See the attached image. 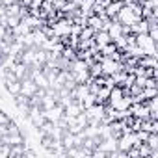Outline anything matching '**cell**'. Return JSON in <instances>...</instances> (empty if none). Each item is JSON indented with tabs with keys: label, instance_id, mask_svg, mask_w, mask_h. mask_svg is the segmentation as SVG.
Returning a JSON list of instances; mask_svg holds the SVG:
<instances>
[{
	"label": "cell",
	"instance_id": "cell-14",
	"mask_svg": "<svg viewBox=\"0 0 158 158\" xmlns=\"http://www.w3.org/2000/svg\"><path fill=\"white\" fill-rule=\"evenodd\" d=\"M117 50V47H115V43L112 41V43H108V45H104V47H101V54L102 56H108V58H112V54Z\"/></svg>",
	"mask_w": 158,
	"mask_h": 158
},
{
	"label": "cell",
	"instance_id": "cell-15",
	"mask_svg": "<svg viewBox=\"0 0 158 158\" xmlns=\"http://www.w3.org/2000/svg\"><path fill=\"white\" fill-rule=\"evenodd\" d=\"M8 26H4V24H0V39H4L6 37V34H8Z\"/></svg>",
	"mask_w": 158,
	"mask_h": 158
},
{
	"label": "cell",
	"instance_id": "cell-9",
	"mask_svg": "<svg viewBox=\"0 0 158 158\" xmlns=\"http://www.w3.org/2000/svg\"><path fill=\"white\" fill-rule=\"evenodd\" d=\"M123 6H125V4L121 2V0H115V2H110V4L104 8V13H106V15H108L112 21H115V15L119 13V10H121Z\"/></svg>",
	"mask_w": 158,
	"mask_h": 158
},
{
	"label": "cell",
	"instance_id": "cell-11",
	"mask_svg": "<svg viewBox=\"0 0 158 158\" xmlns=\"http://www.w3.org/2000/svg\"><path fill=\"white\" fill-rule=\"evenodd\" d=\"M4 84V89L11 95H19L21 93V80H6L2 82Z\"/></svg>",
	"mask_w": 158,
	"mask_h": 158
},
{
	"label": "cell",
	"instance_id": "cell-18",
	"mask_svg": "<svg viewBox=\"0 0 158 158\" xmlns=\"http://www.w3.org/2000/svg\"><path fill=\"white\" fill-rule=\"evenodd\" d=\"M112 2H115V0H112Z\"/></svg>",
	"mask_w": 158,
	"mask_h": 158
},
{
	"label": "cell",
	"instance_id": "cell-6",
	"mask_svg": "<svg viewBox=\"0 0 158 158\" xmlns=\"http://www.w3.org/2000/svg\"><path fill=\"white\" fill-rule=\"evenodd\" d=\"M30 78L35 82V86L37 88H43V89H47L50 84H48V80H47V76L43 74V71L41 69H30Z\"/></svg>",
	"mask_w": 158,
	"mask_h": 158
},
{
	"label": "cell",
	"instance_id": "cell-1",
	"mask_svg": "<svg viewBox=\"0 0 158 158\" xmlns=\"http://www.w3.org/2000/svg\"><path fill=\"white\" fill-rule=\"evenodd\" d=\"M52 32H54V35H58V37H65V35H69L71 34V26H73V19H69V17H58L52 24Z\"/></svg>",
	"mask_w": 158,
	"mask_h": 158
},
{
	"label": "cell",
	"instance_id": "cell-5",
	"mask_svg": "<svg viewBox=\"0 0 158 158\" xmlns=\"http://www.w3.org/2000/svg\"><path fill=\"white\" fill-rule=\"evenodd\" d=\"M128 110H130V115H134V117H139V119H147V117H149V108H147L145 101H141V102H132Z\"/></svg>",
	"mask_w": 158,
	"mask_h": 158
},
{
	"label": "cell",
	"instance_id": "cell-17",
	"mask_svg": "<svg viewBox=\"0 0 158 158\" xmlns=\"http://www.w3.org/2000/svg\"><path fill=\"white\" fill-rule=\"evenodd\" d=\"M19 4H21V6H26V8H28V6L32 4V0H21V2H19Z\"/></svg>",
	"mask_w": 158,
	"mask_h": 158
},
{
	"label": "cell",
	"instance_id": "cell-4",
	"mask_svg": "<svg viewBox=\"0 0 158 158\" xmlns=\"http://www.w3.org/2000/svg\"><path fill=\"white\" fill-rule=\"evenodd\" d=\"M30 69H32V67H28L26 63H23V61H19V60H17V61H13V63H11V67H10V71L19 78V80H24V78H28V76H30Z\"/></svg>",
	"mask_w": 158,
	"mask_h": 158
},
{
	"label": "cell",
	"instance_id": "cell-7",
	"mask_svg": "<svg viewBox=\"0 0 158 158\" xmlns=\"http://www.w3.org/2000/svg\"><path fill=\"white\" fill-rule=\"evenodd\" d=\"M37 86H35V82L32 80V78L28 76V78H24V80H21V93L23 95H26V97H32V95H35L37 93Z\"/></svg>",
	"mask_w": 158,
	"mask_h": 158
},
{
	"label": "cell",
	"instance_id": "cell-13",
	"mask_svg": "<svg viewBox=\"0 0 158 158\" xmlns=\"http://www.w3.org/2000/svg\"><path fill=\"white\" fill-rule=\"evenodd\" d=\"M145 143L149 145V149H158V132H149Z\"/></svg>",
	"mask_w": 158,
	"mask_h": 158
},
{
	"label": "cell",
	"instance_id": "cell-8",
	"mask_svg": "<svg viewBox=\"0 0 158 158\" xmlns=\"http://www.w3.org/2000/svg\"><path fill=\"white\" fill-rule=\"evenodd\" d=\"M106 32H108L110 39H112V41H115L117 37H121V35H123V24H121V23H117V21H112V23L108 24Z\"/></svg>",
	"mask_w": 158,
	"mask_h": 158
},
{
	"label": "cell",
	"instance_id": "cell-12",
	"mask_svg": "<svg viewBox=\"0 0 158 158\" xmlns=\"http://www.w3.org/2000/svg\"><path fill=\"white\" fill-rule=\"evenodd\" d=\"M93 35H95V30L91 26H82L78 37H80V41H88V39H93Z\"/></svg>",
	"mask_w": 158,
	"mask_h": 158
},
{
	"label": "cell",
	"instance_id": "cell-16",
	"mask_svg": "<svg viewBox=\"0 0 158 158\" xmlns=\"http://www.w3.org/2000/svg\"><path fill=\"white\" fill-rule=\"evenodd\" d=\"M15 2H17V0H0V4H2L4 8H6V6H10V4H15Z\"/></svg>",
	"mask_w": 158,
	"mask_h": 158
},
{
	"label": "cell",
	"instance_id": "cell-3",
	"mask_svg": "<svg viewBox=\"0 0 158 158\" xmlns=\"http://www.w3.org/2000/svg\"><path fill=\"white\" fill-rule=\"evenodd\" d=\"M115 21H117V23H121L123 26H130V24H134V23L138 21V17L134 15L132 8H130L128 4H125V6L119 10V13L115 15Z\"/></svg>",
	"mask_w": 158,
	"mask_h": 158
},
{
	"label": "cell",
	"instance_id": "cell-2",
	"mask_svg": "<svg viewBox=\"0 0 158 158\" xmlns=\"http://www.w3.org/2000/svg\"><path fill=\"white\" fill-rule=\"evenodd\" d=\"M156 41H152L147 32L145 34H136V47H139L143 50L145 56H156Z\"/></svg>",
	"mask_w": 158,
	"mask_h": 158
},
{
	"label": "cell",
	"instance_id": "cell-10",
	"mask_svg": "<svg viewBox=\"0 0 158 158\" xmlns=\"http://www.w3.org/2000/svg\"><path fill=\"white\" fill-rule=\"evenodd\" d=\"M93 41L97 43V47H99V48H101V47H104V45H108V43H112V39H110V35H108V32H106V30H99V32H95Z\"/></svg>",
	"mask_w": 158,
	"mask_h": 158
}]
</instances>
